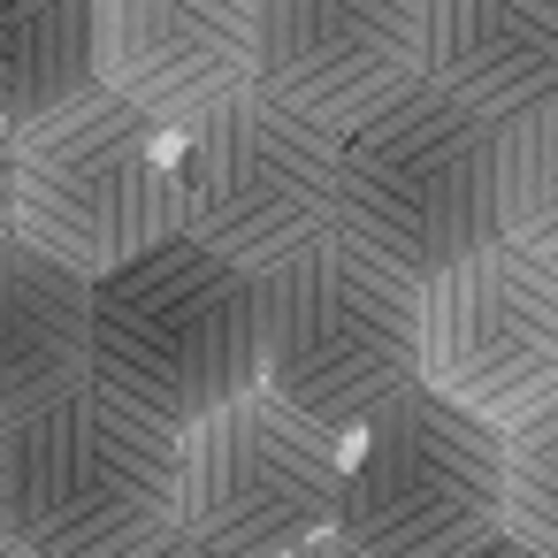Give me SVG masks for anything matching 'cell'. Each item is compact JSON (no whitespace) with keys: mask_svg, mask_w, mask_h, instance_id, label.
I'll list each match as a JSON object with an SVG mask.
<instances>
[{"mask_svg":"<svg viewBox=\"0 0 558 558\" xmlns=\"http://www.w3.org/2000/svg\"><path fill=\"white\" fill-rule=\"evenodd\" d=\"M184 428L131 405L108 383L9 421V512L16 550L47 558H138L177 543Z\"/></svg>","mask_w":558,"mask_h":558,"instance_id":"6da1fadb","label":"cell"},{"mask_svg":"<svg viewBox=\"0 0 558 558\" xmlns=\"http://www.w3.org/2000/svg\"><path fill=\"white\" fill-rule=\"evenodd\" d=\"M93 383L192 428L260 383V276L192 230L93 276Z\"/></svg>","mask_w":558,"mask_h":558,"instance_id":"7a4b0ae2","label":"cell"},{"mask_svg":"<svg viewBox=\"0 0 558 558\" xmlns=\"http://www.w3.org/2000/svg\"><path fill=\"white\" fill-rule=\"evenodd\" d=\"M260 383L352 436L421 383V276L352 230L260 268Z\"/></svg>","mask_w":558,"mask_h":558,"instance_id":"3957f363","label":"cell"},{"mask_svg":"<svg viewBox=\"0 0 558 558\" xmlns=\"http://www.w3.org/2000/svg\"><path fill=\"white\" fill-rule=\"evenodd\" d=\"M497 154H505V123H489L436 77H413L337 138L344 230L390 253L398 268L436 276L474 245L505 238Z\"/></svg>","mask_w":558,"mask_h":558,"instance_id":"277c9868","label":"cell"},{"mask_svg":"<svg viewBox=\"0 0 558 558\" xmlns=\"http://www.w3.org/2000/svg\"><path fill=\"white\" fill-rule=\"evenodd\" d=\"M184 131L93 85L16 131V230L85 276L184 230Z\"/></svg>","mask_w":558,"mask_h":558,"instance_id":"5b68a950","label":"cell"},{"mask_svg":"<svg viewBox=\"0 0 558 558\" xmlns=\"http://www.w3.org/2000/svg\"><path fill=\"white\" fill-rule=\"evenodd\" d=\"M344 550H405L451 558L505 543V428L444 398L436 383H405L352 428L337 535Z\"/></svg>","mask_w":558,"mask_h":558,"instance_id":"8992f818","label":"cell"},{"mask_svg":"<svg viewBox=\"0 0 558 558\" xmlns=\"http://www.w3.org/2000/svg\"><path fill=\"white\" fill-rule=\"evenodd\" d=\"M352 436L314 421L268 383L184 428L177 550H306L337 535Z\"/></svg>","mask_w":558,"mask_h":558,"instance_id":"52a82bcc","label":"cell"},{"mask_svg":"<svg viewBox=\"0 0 558 558\" xmlns=\"http://www.w3.org/2000/svg\"><path fill=\"white\" fill-rule=\"evenodd\" d=\"M177 161H184V230L253 276L344 230L337 131L283 108L260 85L199 116Z\"/></svg>","mask_w":558,"mask_h":558,"instance_id":"ba28073f","label":"cell"},{"mask_svg":"<svg viewBox=\"0 0 558 558\" xmlns=\"http://www.w3.org/2000/svg\"><path fill=\"white\" fill-rule=\"evenodd\" d=\"M421 383L520 428L558 398V268L512 238L421 276Z\"/></svg>","mask_w":558,"mask_h":558,"instance_id":"9c48e42d","label":"cell"},{"mask_svg":"<svg viewBox=\"0 0 558 558\" xmlns=\"http://www.w3.org/2000/svg\"><path fill=\"white\" fill-rule=\"evenodd\" d=\"M421 77V0H260L253 85L322 131H352Z\"/></svg>","mask_w":558,"mask_h":558,"instance_id":"30bf717a","label":"cell"},{"mask_svg":"<svg viewBox=\"0 0 558 558\" xmlns=\"http://www.w3.org/2000/svg\"><path fill=\"white\" fill-rule=\"evenodd\" d=\"M260 70V0H100V85L192 131Z\"/></svg>","mask_w":558,"mask_h":558,"instance_id":"8fae6325","label":"cell"},{"mask_svg":"<svg viewBox=\"0 0 558 558\" xmlns=\"http://www.w3.org/2000/svg\"><path fill=\"white\" fill-rule=\"evenodd\" d=\"M93 383V276L0 230V428Z\"/></svg>","mask_w":558,"mask_h":558,"instance_id":"7c38bea8","label":"cell"},{"mask_svg":"<svg viewBox=\"0 0 558 558\" xmlns=\"http://www.w3.org/2000/svg\"><path fill=\"white\" fill-rule=\"evenodd\" d=\"M421 77L520 123L558 100V0H421Z\"/></svg>","mask_w":558,"mask_h":558,"instance_id":"4fadbf2b","label":"cell"},{"mask_svg":"<svg viewBox=\"0 0 558 558\" xmlns=\"http://www.w3.org/2000/svg\"><path fill=\"white\" fill-rule=\"evenodd\" d=\"M100 85V0H0V123H39Z\"/></svg>","mask_w":558,"mask_h":558,"instance_id":"5bb4252c","label":"cell"},{"mask_svg":"<svg viewBox=\"0 0 558 558\" xmlns=\"http://www.w3.org/2000/svg\"><path fill=\"white\" fill-rule=\"evenodd\" d=\"M497 215H505V238L512 245H527L535 260L558 268V100H543L520 123H505Z\"/></svg>","mask_w":558,"mask_h":558,"instance_id":"9a60e30c","label":"cell"},{"mask_svg":"<svg viewBox=\"0 0 558 558\" xmlns=\"http://www.w3.org/2000/svg\"><path fill=\"white\" fill-rule=\"evenodd\" d=\"M505 543L558 558V398L505 428Z\"/></svg>","mask_w":558,"mask_h":558,"instance_id":"2e32d148","label":"cell"},{"mask_svg":"<svg viewBox=\"0 0 558 558\" xmlns=\"http://www.w3.org/2000/svg\"><path fill=\"white\" fill-rule=\"evenodd\" d=\"M0 230H16V123H0Z\"/></svg>","mask_w":558,"mask_h":558,"instance_id":"e0dca14e","label":"cell"},{"mask_svg":"<svg viewBox=\"0 0 558 558\" xmlns=\"http://www.w3.org/2000/svg\"><path fill=\"white\" fill-rule=\"evenodd\" d=\"M16 543V512H9V428H0V550Z\"/></svg>","mask_w":558,"mask_h":558,"instance_id":"ac0fdd59","label":"cell"}]
</instances>
